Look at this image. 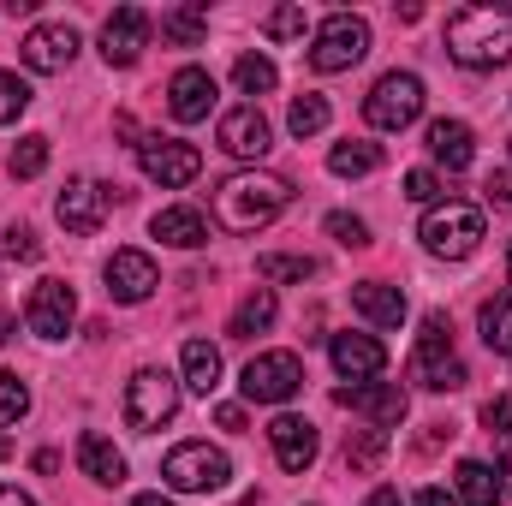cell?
Masks as SVG:
<instances>
[{"label": "cell", "instance_id": "cell-1", "mask_svg": "<svg viewBox=\"0 0 512 506\" xmlns=\"http://www.w3.org/2000/svg\"><path fill=\"white\" fill-rule=\"evenodd\" d=\"M447 54L465 66V72H495L512 60V6H459L447 18Z\"/></svg>", "mask_w": 512, "mask_h": 506}, {"label": "cell", "instance_id": "cell-2", "mask_svg": "<svg viewBox=\"0 0 512 506\" xmlns=\"http://www.w3.org/2000/svg\"><path fill=\"white\" fill-rule=\"evenodd\" d=\"M292 203V185L280 173H262V167H245V173H227L215 185V221L227 233H262L280 209Z\"/></svg>", "mask_w": 512, "mask_h": 506}, {"label": "cell", "instance_id": "cell-3", "mask_svg": "<svg viewBox=\"0 0 512 506\" xmlns=\"http://www.w3.org/2000/svg\"><path fill=\"white\" fill-rule=\"evenodd\" d=\"M417 239H423V251L441 256V262H465V256H477V245H483V209L447 197V203H435L423 215Z\"/></svg>", "mask_w": 512, "mask_h": 506}, {"label": "cell", "instance_id": "cell-4", "mask_svg": "<svg viewBox=\"0 0 512 506\" xmlns=\"http://www.w3.org/2000/svg\"><path fill=\"white\" fill-rule=\"evenodd\" d=\"M161 477H167V489H179V495H209V489H227L233 459H227L221 447H209V441H179V447L161 459Z\"/></svg>", "mask_w": 512, "mask_h": 506}, {"label": "cell", "instance_id": "cell-5", "mask_svg": "<svg viewBox=\"0 0 512 506\" xmlns=\"http://www.w3.org/2000/svg\"><path fill=\"white\" fill-rule=\"evenodd\" d=\"M364 54H370V24L358 12H334L310 36V66L316 72H352Z\"/></svg>", "mask_w": 512, "mask_h": 506}, {"label": "cell", "instance_id": "cell-6", "mask_svg": "<svg viewBox=\"0 0 512 506\" xmlns=\"http://www.w3.org/2000/svg\"><path fill=\"white\" fill-rule=\"evenodd\" d=\"M179 387H185V381L167 376V370H137V376L126 381V423L137 435H155L161 423H173Z\"/></svg>", "mask_w": 512, "mask_h": 506}, {"label": "cell", "instance_id": "cell-7", "mask_svg": "<svg viewBox=\"0 0 512 506\" xmlns=\"http://www.w3.org/2000/svg\"><path fill=\"white\" fill-rule=\"evenodd\" d=\"M417 114H423V78L417 72H387L364 96V120L376 131H405Z\"/></svg>", "mask_w": 512, "mask_h": 506}, {"label": "cell", "instance_id": "cell-8", "mask_svg": "<svg viewBox=\"0 0 512 506\" xmlns=\"http://www.w3.org/2000/svg\"><path fill=\"white\" fill-rule=\"evenodd\" d=\"M137 167H143L149 185L179 191V185H191L203 173V155L191 143H179V137H137Z\"/></svg>", "mask_w": 512, "mask_h": 506}, {"label": "cell", "instance_id": "cell-9", "mask_svg": "<svg viewBox=\"0 0 512 506\" xmlns=\"http://www.w3.org/2000/svg\"><path fill=\"white\" fill-rule=\"evenodd\" d=\"M245 399L251 405H286L298 387H304V364H298V352H256L251 364H245Z\"/></svg>", "mask_w": 512, "mask_h": 506}, {"label": "cell", "instance_id": "cell-10", "mask_svg": "<svg viewBox=\"0 0 512 506\" xmlns=\"http://www.w3.org/2000/svg\"><path fill=\"white\" fill-rule=\"evenodd\" d=\"M24 322H30L36 340H66L72 322H78V292L66 280H36L30 304H24Z\"/></svg>", "mask_w": 512, "mask_h": 506}, {"label": "cell", "instance_id": "cell-11", "mask_svg": "<svg viewBox=\"0 0 512 506\" xmlns=\"http://www.w3.org/2000/svg\"><path fill=\"white\" fill-rule=\"evenodd\" d=\"M149 36H155V18H149L143 6H120V12L102 24V60H108V66H137L143 48H149Z\"/></svg>", "mask_w": 512, "mask_h": 506}, {"label": "cell", "instance_id": "cell-12", "mask_svg": "<svg viewBox=\"0 0 512 506\" xmlns=\"http://www.w3.org/2000/svg\"><path fill=\"white\" fill-rule=\"evenodd\" d=\"M108 203H114V191H108V185H96V179H72V185L60 191L54 215H60V227H66V233L90 239V233L108 221Z\"/></svg>", "mask_w": 512, "mask_h": 506}, {"label": "cell", "instance_id": "cell-13", "mask_svg": "<svg viewBox=\"0 0 512 506\" xmlns=\"http://www.w3.org/2000/svg\"><path fill=\"white\" fill-rule=\"evenodd\" d=\"M215 137H221V149H227L233 161H262V155L274 149V131H268V120L256 114V102L227 108V114H221V126H215Z\"/></svg>", "mask_w": 512, "mask_h": 506}, {"label": "cell", "instance_id": "cell-14", "mask_svg": "<svg viewBox=\"0 0 512 506\" xmlns=\"http://www.w3.org/2000/svg\"><path fill=\"white\" fill-rule=\"evenodd\" d=\"M334 399H340L346 411L370 417V429H393V423L405 417V387H399V381H352V387H340Z\"/></svg>", "mask_w": 512, "mask_h": 506}, {"label": "cell", "instance_id": "cell-15", "mask_svg": "<svg viewBox=\"0 0 512 506\" xmlns=\"http://www.w3.org/2000/svg\"><path fill=\"white\" fill-rule=\"evenodd\" d=\"M268 447H274L280 471H310V465H316V453H322L316 423H310V417H292V411H280V417L268 423Z\"/></svg>", "mask_w": 512, "mask_h": 506}, {"label": "cell", "instance_id": "cell-16", "mask_svg": "<svg viewBox=\"0 0 512 506\" xmlns=\"http://www.w3.org/2000/svg\"><path fill=\"white\" fill-rule=\"evenodd\" d=\"M102 274H108V298H120V304H143V298L161 286L155 256H149V251H114Z\"/></svg>", "mask_w": 512, "mask_h": 506}, {"label": "cell", "instance_id": "cell-17", "mask_svg": "<svg viewBox=\"0 0 512 506\" xmlns=\"http://www.w3.org/2000/svg\"><path fill=\"white\" fill-rule=\"evenodd\" d=\"M78 60V30L72 24H36L24 36V66L30 72H66Z\"/></svg>", "mask_w": 512, "mask_h": 506}, {"label": "cell", "instance_id": "cell-18", "mask_svg": "<svg viewBox=\"0 0 512 506\" xmlns=\"http://www.w3.org/2000/svg\"><path fill=\"white\" fill-rule=\"evenodd\" d=\"M167 108H173V120H179V126L209 120V108H215V78H209L203 66H179V72H173V84H167Z\"/></svg>", "mask_w": 512, "mask_h": 506}, {"label": "cell", "instance_id": "cell-19", "mask_svg": "<svg viewBox=\"0 0 512 506\" xmlns=\"http://www.w3.org/2000/svg\"><path fill=\"white\" fill-rule=\"evenodd\" d=\"M328 358H334V370L346 381H376L387 370V352L376 334H334L328 340Z\"/></svg>", "mask_w": 512, "mask_h": 506}, {"label": "cell", "instance_id": "cell-20", "mask_svg": "<svg viewBox=\"0 0 512 506\" xmlns=\"http://www.w3.org/2000/svg\"><path fill=\"white\" fill-rule=\"evenodd\" d=\"M411 381L429 387V393H453V387H465V364H459L453 346H417L411 352Z\"/></svg>", "mask_w": 512, "mask_h": 506}, {"label": "cell", "instance_id": "cell-21", "mask_svg": "<svg viewBox=\"0 0 512 506\" xmlns=\"http://www.w3.org/2000/svg\"><path fill=\"white\" fill-rule=\"evenodd\" d=\"M352 310H358L370 328H399V322H405V292L387 286V280H358V286H352Z\"/></svg>", "mask_w": 512, "mask_h": 506}, {"label": "cell", "instance_id": "cell-22", "mask_svg": "<svg viewBox=\"0 0 512 506\" xmlns=\"http://www.w3.org/2000/svg\"><path fill=\"white\" fill-rule=\"evenodd\" d=\"M149 233H155L161 245H173V251H197V245H209V221H203V209H185V203L161 209V215L149 221Z\"/></svg>", "mask_w": 512, "mask_h": 506}, {"label": "cell", "instance_id": "cell-23", "mask_svg": "<svg viewBox=\"0 0 512 506\" xmlns=\"http://www.w3.org/2000/svg\"><path fill=\"white\" fill-rule=\"evenodd\" d=\"M78 465H84V477L90 483H102V489H120L126 483V453L108 441V435H78Z\"/></svg>", "mask_w": 512, "mask_h": 506}, {"label": "cell", "instance_id": "cell-24", "mask_svg": "<svg viewBox=\"0 0 512 506\" xmlns=\"http://www.w3.org/2000/svg\"><path fill=\"white\" fill-rule=\"evenodd\" d=\"M423 143H429V155H435L447 173H465L471 155H477V137H471L465 120H435V126L423 131Z\"/></svg>", "mask_w": 512, "mask_h": 506}, {"label": "cell", "instance_id": "cell-25", "mask_svg": "<svg viewBox=\"0 0 512 506\" xmlns=\"http://www.w3.org/2000/svg\"><path fill=\"white\" fill-rule=\"evenodd\" d=\"M453 489H459V506H501V495H507L501 471H495V465H483V459H459Z\"/></svg>", "mask_w": 512, "mask_h": 506}, {"label": "cell", "instance_id": "cell-26", "mask_svg": "<svg viewBox=\"0 0 512 506\" xmlns=\"http://www.w3.org/2000/svg\"><path fill=\"white\" fill-rule=\"evenodd\" d=\"M274 316H280L274 292H268V286H256L251 298H239V310H233L227 334H233V340H256V334H268V328H274Z\"/></svg>", "mask_w": 512, "mask_h": 506}, {"label": "cell", "instance_id": "cell-27", "mask_svg": "<svg viewBox=\"0 0 512 506\" xmlns=\"http://www.w3.org/2000/svg\"><path fill=\"white\" fill-rule=\"evenodd\" d=\"M179 370H185V387H191V393H215V387H221V352H215L209 340H185Z\"/></svg>", "mask_w": 512, "mask_h": 506}, {"label": "cell", "instance_id": "cell-28", "mask_svg": "<svg viewBox=\"0 0 512 506\" xmlns=\"http://www.w3.org/2000/svg\"><path fill=\"white\" fill-rule=\"evenodd\" d=\"M203 36H209V12H203V6H173V12H161V42L197 48Z\"/></svg>", "mask_w": 512, "mask_h": 506}, {"label": "cell", "instance_id": "cell-29", "mask_svg": "<svg viewBox=\"0 0 512 506\" xmlns=\"http://www.w3.org/2000/svg\"><path fill=\"white\" fill-rule=\"evenodd\" d=\"M477 328H483V346H489V352H507L512 358V292H501V298L483 304Z\"/></svg>", "mask_w": 512, "mask_h": 506}, {"label": "cell", "instance_id": "cell-30", "mask_svg": "<svg viewBox=\"0 0 512 506\" xmlns=\"http://www.w3.org/2000/svg\"><path fill=\"white\" fill-rule=\"evenodd\" d=\"M376 167H382V143H334V155H328V173H340V179H364Z\"/></svg>", "mask_w": 512, "mask_h": 506}, {"label": "cell", "instance_id": "cell-31", "mask_svg": "<svg viewBox=\"0 0 512 506\" xmlns=\"http://www.w3.org/2000/svg\"><path fill=\"white\" fill-rule=\"evenodd\" d=\"M382 453H387V429H358V435H346V471H352V477L376 471Z\"/></svg>", "mask_w": 512, "mask_h": 506}, {"label": "cell", "instance_id": "cell-32", "mask_svg": "<svg viewBox=\"0 0 512 506\" xmlns=\"http://www.w3.org/2000/svg\"><path fill=\"white\" fill-rule=\"evenodd\" d=\"M233 84H239V96H268V90L280 84V72H274L268 54H245V60L233 66Z\"/></svg>", "mask_w": 512, "mask_h": 506}, {"label": "cell", "instance_id": "cell-33", "mask_svg": "<svg viewBox=\"0 0 512 506\" xmlns=\"http://www.w3.org/2000/svg\"><path fill=\"white\" fill-rule=\"evenodd\" d=\"M328 120H334L328 96H298V102H292V114H286L292 137H316V131H328Z\"/></svg>", "mask_w": 512, "mask_h": 506}, {"label": "cell", "instance_id": "cell-34", "mask_svg": "<svg viewBox=\"0 0 512 506\" xmlns=\"http://www.w3.org/2000/svg\"><path fill=\"white\" fill-rule=\"evenodd\" d=\"M48 167V137H18L12 149V179H36Z\"/></svg>", "mask_w": 512, "mask_h": 506}, {"label": "cell", "instance_id": "cell-35", "mask_svg": "<svg viewBox=\"0 0 512 506\" xmlns=\"http://www.w3.org/2000/svg\"><path fill=\"white\" fill-rule=\"evenodd\" d=\"M256 274L262 280H310L316 274V256H262Z\"/></svg>", "mask_w": 512, "mask_h": 506}, {"label": "cell", "instance_id": "cell-36", "mask_svg": "<svg viewBox=\"0 0 512 506\" xmlns=\"http://www.w3.org/2000/svg\"><path fill=\"white\" fill-rule=\"evenodd\" d=\"M24 411H30V387H24L18 376H6V370H0V429H12Z\"/></svg>", "mask_w": 512, "mask_h": 506}, {"label": "cell", "instance_id": "cell-37", "mask_svg": "<svg viewBox=\"0 0 512 506\" xmlns=\"http://www.w3.org/2000/svg\"><path fill=\"white\" fill-rule=\"evenodd\" d=\"M24 108H30V84L18 72H0V126H12Z\"/></svg>", "mask_w": 512, "mask_h": 506}, {"label": "cell", "instance_id": "cell-38", "mask_svg": "<svg viewBox=\"0 0 512 506\" xmlns=\"http://www.w3.org/2000/svg\"><path fill=\"white\" fill-rule=\"evenodd\" d=\"M262 36H274V42L304 36V6H274V12L262 18Z\"/></svg>", "mask_w": 512, "mask_h": 506}, {"label": "cell", "instance_id": "cell-39", "mask_svg": "<svg viewBox=\"0 0 512 506\" xmlns=\"http://www.w3.org/2000/svg\"><path fill=\"white\" fill-rule=\"evenodd\" d=\"M405 197L423 203V209H435V203H441V179H435L429 167H411V173H405Z\"/></svg>", "mask_w": 512, "mask_h": 506}, {"label": "cell", "instance_id": "cell-40", "mask_svg": "<svg viewBox=\"0 0 512 506\" xmlns=\"http://www.w3.org/2000/svg\"><path fill=\"white\" fill-rule=\"evenodd\" d=\"M328 233H334V245H346V251H364V245H370V227H364L358 215H328Z\"/></svg>", "mask_w": 512, "mask_h": 506}, {"label": "cell", "instance_id": "cell-41", "mask_svg": "<svg viewBox=\"0 0 512 506\" xmlns=\"http://www.w3.org/2000/svg\"><path fill=\"white\" fill-rule=\"evenodd\" d=\"M6 256H18V262H36V256H42V239H36L30 227H6Z\"/></svg>", "mask_w": 512, "mask_h": 506}, {"label": "cell", "instance_id": "cell-42", "mask_svg": "<svg viewBox=\"0 0 512 506\" xmlns=\"http://www.w3.org/2000/svg\"><path fill=\"white\" fill-rule=\"evenodd\" d=\"M483 429H489V435H512V393H501V399L483 405Z\"/></svg>", "mask_w": 512, "mask_h": 506}, {"label": "cell", "instance_id": "cell-43", "mask_svg": "<svg viewBox=\"0 0 512 506\" xmlns=\"http://www.w3.org/2000/svg\"><path fill=\"white\" fill-rule=\"evenodd\" d=\"M483 191H489V203H495V209H512V173H489V185H483Z\"/></svg>", "mask_w": 512, "mask_h": 506}, {"label": "cell", "instance_id": "cell-44", "mask_svg": "<svg viewBox=\"0 0 512 506\" xmlns=\"http://www.w3.org/2000/svg\"><path fill=\"white\" fill-rule=\"evenodd\" d=\"M215 423H221V429H233V435H239V429H245V405H221V411H215Z\"/></svg>", "mask_w": 512, "mask_h": 506}, {"label": "cell", "instance_id": "cell-45", "mask_svg": "<svg viewBox=\"0 0 512 506\" xmlns=\"http://www.w3.org/2000/svg\"><path fill=\"white\" fill-rule=\"evenodd\" d=\"M411 506H459V495H447V489H423Z\"/></svg>", "mask_w": 512, "mask_h": 506}, {"label": "cell", "instance_id": "cell-46", "mask_svg": "<svg viewBox=\"0 0 512 506\" xmlns=\"http://www.w3.org/2000/svg\"><path fill=\"white\" fill-rule=\"evenodd\" d=\"M364 506H405V501H399V489H376Z\"/></svg>", "mask_w": 512, "mask_h": 506}, {"label": "cell", "instance_id": "cell-47", "mask_svg": "<svg viewBox=\"0 0 512 506\" xmlns=\"http://www.w3.org/2000/svg\"><path fill=\"white\" fill-rule=\"evenodd\" d=\"M0 506H36V501H30V495H18V489H6V483H0Z\"/></svg>", "mask_w": 512, "mask_h": 506}, {"label": "cell", "instance_id": "cell-48", "mask_svg": "<svg viewBox=\"0 0 512 506\" xmlns=\"http://www.w3.org/2000/svg\"><path fill=\"white\" fill-rule=\"evenodd\" d=\"M12 328H18V322H12V316H6V310H0V346H6V340H12Z\"/></svg>", "mask_w": 512, "mask_h": 506}, {"label": "cell", "instance_id": "cell-49", "mask_svg": "<svg viewBox=\"0 0 512 506\" xmlns=\"http://www.w3.org/2000/svg\"><path fill=\"white\" fill-rule=\"evenodd\" d=\"M131 506H173V501H167V495H137Z\"/></svg>", "mask_w": 512, "mask_h": 506}, {"label": "cell", "instance_id": "cell-50", "mask_svg": "<svg viewBox=\"0 0 512 506\" xmlns=\"http://www.w3.org/2000/svg\"><path fill=\"white\" fill-rule=\"evenodd\" d=\"M6 453H12V441H6V435H0V459H6Z\"/></svg>", "mask_w": 512, "mask_h": 506}, {"label": "cell", "instance_id": "cell-51", "mask_svg": "<svg viewBox=\"0 0 512 506\" xmlns=\"http://www.w3.org/2000/svg\"><path fill=\"white\" fill-rule=\"evenodd\" d=\"M507 280H512V245H507Z\"/></svg>", "mask_w": 512, "mask_h": 506}]
</instances>
